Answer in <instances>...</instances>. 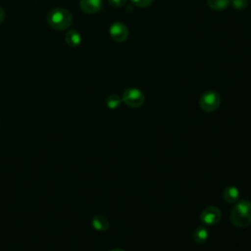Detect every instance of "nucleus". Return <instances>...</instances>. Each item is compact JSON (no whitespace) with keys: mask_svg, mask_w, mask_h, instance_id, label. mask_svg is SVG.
Returning <instances> with one entry per match:
<instances>
[{"mask_svg":"<svg viewBox=\"0 0 251 251\" xmlns=\"http://www.w3.org/2000/svg\"><path fill=\"white\" fill-rule=\"evenodd\" d=\"M46 22L55 30H65L73 24V15L66 8L57 7L47 14Z\"/></svg>","mask_w":251,"mask_h":251,"instance_id":"f257e3e1","label":"nucleus"},{"mask_svg":"<svg viewBox=\"0 0 251 251\" xmlns=\"http://www.w3.org/2000/svg\"><path fill=\"white\" fill-rule=\"evenodd\" d=\"M230 221L237 227L251 225V202L249 200L237 201L231 210Z\"/></svg>","mask_w":251,"mask_h":251,"instance_id":"f03ea898","label":"nucleus"},{"mask_svg":"<svg viewBox=\"0 0 251 251\" xmlns=\"http://www.w3.org/2000/svg\"><path fill=\"white\" fill-rule=\"evenodd\" d=\"M221 105V96L218 92L213 90H208L202 93L199 98L200 108L207 113L216 111Z\"/></svg>","mask_w":251,"mask_h":251,"instance_id":"7ed1b4c3","label":"nucleus"},{"mask_svg":"<svg viewBox=\"0 0 251 251\" xmlns=\"http://www.w3.org/2000/svg\"><path fill=\"white\" fill-rule=\"evenodd\" d=\"M123 102L131 108H139L145 102V96L143 92L137 88H127L124 91L122 96Z\"/></svg>","mask_w":251,"mask_h":251,"instance_id":"20e7f679","label":"nucleus"},{"mask_svg":"<svg viewBox=\"0 0 251 251\" xmlns=\"http://www.w3.org/2000/svg\"><path fill=\"white\" fill-rule=\"evenodd\" d=\"M110 36L117 42H124L127 39L129 31L127 26L122 22H115L111 25L109 29Z\"/></svg>","mask_w":251,"mask_h":251,"instance_id":"39448f33","label":"nucleus"},{"mask_svg":"<svg viewBox=\"0 0 251 251\" xmlns=\"http://www.w3.org/2000/svg\"><path fill=\"white\" fill-rule=\"evenodd\" d=\"M222 217V212L218 207L210 206L203 210L200 215V220L203 224L208 226H213L219 223Z\"/></svg>","mask_w":251,"mask_h":251,"instance_id":"423d86ee","label":"nucleus"},{"mask_svg":"<svg viewBox=\"0 0 251 251\" xmlns=\"http://www.w3.org/2000/svg\"><path fill=\"white\" fill-rule=\"evenodd\" d=\"M103 6L102 0H80L79 8L85 14L98 13Z\"/></svg>","mask_w":251,"mask_h":251,"instance_id":"0eeeda50","label":"nucleus"},{"mask_svg":"<svg viewBox=\"0 0 251 251\" xmlns=\"http://www.w3.org/2000/svg\"><path fill=\"white\" fill-rule=\"evenodd\" d=\"M223 197L227 203L234 204L239 199V190L235 186H227L223 192Z\"/></svg>","mask_w":251,"mask_h":251,"instance_id":"6e6552de","label":"nucleus"},{"mask_svg":"<svg viewBox=\"0 0 251 251\" xmlns=\"http://www.w3.org/2000/svg\"><path fill=\"white\" fill-rule=\"evenodd\" d=\"M65 40H66V43L72 47V48H75L77 47L80 42H81V36L80 34L75 30V29H70L67 31L66 33V36H65Z\"/></svg>","mask_w":251,"mask_h":251,"instance_id":"1a4fd4ad","label":"nucleus"},{"mask_svg":"<svg viewBox=\"0 0 251 251\" xmlns=\"http://www.w3.org/2000/svg\"><path fill=\"white\" fill-rule=\"evenodd\" d=\"M92 226L98 231H106L109 228V221L101 215H96L92 218Z\"/></svg>","mask_w":251,"mask_h":251,"instance_id":"9d476101","label":"nucleus"},{"mask_svg":"<svg viewBox=\"0 0 251 251\" xmlns=\"http://www.w3.org/2000/svg\"><path fill=\"white\" fill-rule=\"evenodd\" d=\"M208 237H209V232L205 226H199L195 228V230L193 232V239L196 243L202 244L207 241Z\"/></svg>","mask_w":251,"mask_h":251,"instance_id":"9b49d317","label":"nucleus"},{"mask_svg":"<svg viewBox=\"0 0 251 251\" xmlns=\"http://www.w3.org/2000/svg\"><path fill=\"white\" fill-rule=\"evenodd\" d=\"M207 4L212 10L222 11L229 6L230 0H207Z\"/></svg>","mask_w":251,"mask_h":251,"instance_id":"f8f14e48","label":"nucleus"},{"mask_svg":"<svg viewBox=\"0 0 251 251\" xmlns=\"http://www.w3.org/2000/svg\"><path fill=\"white\" fill-rule=\"evenodd\" d=\"M123 102L122 97L118 94H111L106 98V105L109 109H116Z\"/></svg>","mask_w":251,"mask_h":251,"instance_id":"ddd939ff","label":"nucleus"},{"mask_svg":"<svg viewBox=\"0 0 251 251\" xmlns=\"http://www.w3.org/2000/svg\"><path fill=\"white\" fill-rule=\"evenodd\" d=\"M230 4L234 10L242 11L247 7L248 1L247 0H230Z\"/></svg>","mask_w":251,"mask_h":251,"instance_id":"4468645a","label":"nucleus"},{"mask_svg":"<svg viewBox=\"0 0 251 251\" xmlns=\"http://www.w3.org/2000/svg\"><path fill=\"white\" fill-rule=\"evenodd\" d=\"M131 3L138 7V8H146V7H149L154 0H130Z\"/></svg>","mask_w":251,"mask_h":251,"instance_id":"2eb2a0df","label":"nucleus"},{"mask_svg":"<svg viewBox=\"0 0 251 251\" xmlns=\"http://www.w3.org/2000/svg\"><path fill=\"white\" fill-rule=\"evenodd\" d=\"M108 3L115 8H120L126 5V0H108Z\"/></svg>","mask_w":251,"mask_h":251,"instance_id":"dca6fc26","label":"nucleus"},{"mask_svg":"<svg viewBox=\"0 0 251 251\" xmlns=\"http://www.w3.org/2000/svg\"><path fill=\"white\" fill-rule=\"evenodd\" d=\"M4 18H5V12H4L3 8H2V7H0V25L3 23Z\"/></svg>","mask_w":251,"mask_h":251,"instance_id":"f3484780","label":"nucleus"},{"mask_svg":"<svg viewBox=\"0 0 251 251\" xmlns=\"http://www.w3.org/2000/svg\"><path fill=\"white\" fill-rule=\"evenodd\" d=\"M110 251H125V250L120 249V248H116V249H112V250H110Z\"/></svg>","mask_w":251,"mask_h":251,"instance_id":"a211bd4d","label":"nucleus"}]
</instances>
